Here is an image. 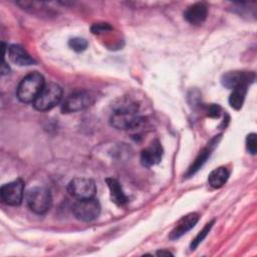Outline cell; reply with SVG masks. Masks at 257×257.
Segmentation results:
<instances>
[{
    "instance_id": "6da1fadb",
    "label": "cell",
    "mask_w": 257,
    "mask_h": 257,
    "mask_svg": "<svg viewBox=\"0 0 257 257\" xmlns=\"http://www.w3.org/2000/svg\"><path fill=\"white\" fill-rule=\"evenodd\" d=\"M139 105L130 98H119L113 105L109 117L110 124L123 131L140 130L146 122V118L138 114Z\"/></svg>"
},
{
    "instance_id": "7a4b0ae2",
    "label": "cell",
    "mask_w": 257,
    "mask_h": 257,
    "mask_svg": "<svg viewBox=\"0 0 257 257\" xmlns=\"http://www.w3.org/2000/svg\"><path fill=\"white\" fill-rule=\"evenodd\" d=\"M45 85L44 77L41 73L33 71L21 79L17 86V97L21 102L33 103L43 86Z\"/></svg>"
},
{
    "instance_id": "3957f363",
    "label": "cell",
    "mask_w": 257,
    "mask_h": 257,
    "mask_svg": "<svg viewBox=\"0 0 257 257\" xmlns=\"http://www.w3.org/2000/svg\"><path fill=\"white\" fill-rule=\"evenodd\" d=\"M25 201L28 208L35 214H45L52 205V196L45 187H34L25 194Z\"/></svg>"
},
{
    "instance_id": "277c9868",
    "label": "cell",
    "mask_w": 257,
    "mask_h": 257,
    "mask_svg": "<svg viewBox=\"0 0 257 257\" xmlns=\"http://www.w3.org/2000/svg\"><path fill=\"white\" fill-rule=\"evenodd\" d=\"M62 99V89L54 82L45 83L35 100L33 101V106L39 111L50 110L56 106Z\"/></svg>"
},
{
    "instance_id": "5b68a950",
    "label": "cell",
    "mask_w": 257,
    "mask_h": 257,
    "mask_svg": "<svg viewBox=\"0 0 257 257\" xmlns=\"http://www.w3.org/2000/svg\"><path fill=\"white\" fill-rule=\"evenodd\" d=\"M94 102V95L86 90H78L69 94L61 105L63 113L81 111L89 107Z\"/></svg>"
},
{
    "instance_id": "8992f818",
    "label": "cell",
    "mask_w": 257,
    "mask_h": 257,
    "mask_svg": "<svg viewBox=\"0 0 257 257\" xmlns=\"http://www.w3.org/2000/svg\"><path fill=\"white\" fill-rule=\"evenodd\" d=\"M100 209L99 202L93 197L89 199L76 200L72 206V213L79 221L91 222L99 216Z\"/></svg>"
},
{
    "instance_id": "52a82bcc",
    "label": "cell",
    "mask_w": 257,
    "mask_h": 257,
    "mask_svg": "<svg viewBox=\"0 0 257 257\" xmlns=\"http://www.w3.org/2000/svg\"><path fill=\"white\" fill-rule=\"evenodd\" d=\"M67 192L75 200L93 198L96 193L95 183L88 178H74L67 185Z\"/></svg>"
},
{
    "instance_id": "ba28073f",
    "label": "cell",
    "mask_w": 257,
    "mask_h": 257,
    "mask_svg": "<svg viewBox=\"0 0 257 257\" xmlns=\"http://www.w3.org/2000/svg\"><path fill=\"white\" fill-rule=\"evenodd\" d=\"M24 187L25 183L21 178L4 184L0 189L2 201L9 206L20 205L24 198Z\"/></svg>"
},
{
    "instance_id": "9c48e42d",
    "label": "cell",
    "mask_w": 257,
    "mask_h": 257,
    "mask_svg": "<svg viewBox=\"0 0 257 257\" xmlns=\"http://www.w3.org/2000/svg\"><path fill=\"white\" fill-rule=\"evenodd\" d=\"M255 78L253 72L247 71H229L222 75V84L229 89H235L240 86H248Z\"/></svg>"
},
{
    "instance_id": "30bf717a",
    "label": "cell",
    "mask_w": 257,
    "mask_h": 257,
    "mask_svg": "<svg viewBox=\"0 0 257 257\" xmlns=\"http://www.w3.org/2000/svg\"><path fill=\"white\" fill-rule=\"evenodd\" d=\"M163 157V148L158 140H154L151 145L142 151L141 163L144 167L150 168L159 164Z\"/></svg>"
},
{
    "instance_id": "8fae6325",
    "label": "cell",
    "mask_w": 257,
    "mask_h": 257,
    "mask_svg": "<svg viewBox=\"0 0 257 257\" xmlns=\"http://www.w3.org/2000/svg\"><path fill=\"white\" fill-rule=\"evenodd\" d=\"M199 220V214L196 212L189 213L185 216H183L175 225L173 230L170 233V239L171 240H177L180 237H182L184 234H186L188 231H190L194 226L197 224Z\"/></svg>"
},
{
    "instance_id": "7c38bea8",
    "label": "cell",
    "mask_w": 257,
    "mask_h": 257,
    "mask_svg": "<svg viewBox=\"0 0 257 257\" xmlns=\"http://www.w3.org/2000/svg\"><path fill=\"white\" fill-rule=\"evenodd\" d=\"M208 15V6L204 2H197L189 6L184 12V18L193 25H201Z\"/></svg>"
},
{
    "instance_id": "4fadbf2b",
    "label": "cell",
    "mask_w": 257,
    "mask_h": 257,
    "mask_svg": "<svg viewBox=\"0 0 257 257\" xmlns=\"http://www.w3.org/2000/svg\"><path fill=\"white\" fill-rule=\"evenodd\" d=\"M9 59L18 66H29L35 64V60L27 51L18 44H11L7 47Z\"/></svg>"
},
{
    "instance_id": "5bb4252c",
    "label": "cell",
    "mask_w": 257,
    "mask_h": 257,
    "mask_svg": "<svg viewBox=\"0 0 257 257\" xmlns=\"http://www.w3.org/2000/svg\"><path fill=\"white\" fill-rule=\"evenodd\" d=\"M217 145V138L213 139L211 141L210 144H208L207 147H205L197 156V158L195 159V161L193 162V164L189 167L188 172L186 174L187 177H191L193 176L197 171H199L201 169V167L206 163L207 159L210 157L211 152L214 150V147Z\"/></svg>"
},
{
    "instance_id": "9a60e30c",
    "label": "cell",
    "mask_w": 257,
    "mask_h": 257,
    "mask_svg": "<svg viewBox=\"0 0 257 257\" xmlns=\"http://www.w3.org/2000/svg\"><path fill=\"white\" fill-rule=\"evenodd\" d=\"M105 182L109 190V196H110L111 202H113L117 206L124 205L128 201V199L125 196L119 182L114 178H107Z\"/></svg>"
},
{
    "instance_id": "2e32d148",
    "label": "cell",
    "mask_w": 257,
    "mask_h": 257,
    "mask_svg": "<svg viewBox=\"0 0 257 257\" xmlns=\"http://www.w3.org/2000/svg\"><path fill=\"white\" fill-rule=\"evenodd\" d=\"M229 176L230 173L226 167H218L209 174L208 183L212 188L219 189L226 184Z\"/></svg>"
},
{
    "instance_id": "e0dca14e",
    "label": "cell",
    "mask_w": 257,
    "mask_h": 257,
    "mask_svg": "<svg viewBox=\"0 0 257 257\" xmlns=\"http://www.w3.org/2000/svg\"><path fill=\"white\" fill-rule=\"evenodd\" d=\"M247 87L248 86H240L235 89H232L233 91L229 96V104L232 108L238 110L242 107L245 100Z\"/></svg>"
},
{
    "instance_id": "ac0fdd59",
    "label": "cell",
    "mask_w": 257,
    "mask_h": 257,
    "mask_svg": "<svg viewBox=\"0 0 257 257\" xmlns=\"http://www.w3.org/2000/svg\"><path fill=\"white\" fill-rule=\"evenodd\" d=\"M214 223H215V220H212V221L208 222V223L204 226V228L198 233V235L192 240L191 245H190L191 250H195V249L200 245V243L207 237V235H208V233L210 232V230L212 229Z\"/></svg>"
},
{
    "instance_id": "d6986e66",
    "label": "cell",
    "mask_w": 257,
    "mask_h": 257,
    "mask_svg": "<svg viewBox=\"0 0 257 257\" xmlns=\"http://www.w3.org/2000/svg\"><path fill=\"white\" fill-rule=\"evenodd\" d=\"M68 45L72 50H74L76 52H81L87 48L88 43L84 38L73 37L68 41Z\"/></svg>"
},
{
    "instance_id": "ffe728a7",
    "label": "cell",
    "mask_w": 257,
    "mask_h": 257,
    "mask_svg": "<svg viewBox=\"0 0 257 257\" xmlns=\"http://www.w3.org/2000/svg\"><path fill=\"white\" fill-rule=\"evenodd\" d=\"M246 149L250 154H252V155L256 154L257 142H256V134L255 133H251L246 137Z\"/></svg>"
},
{
    "instance_id": "44dd1931",
    "label": "cell",
    "mask_w": 257,
    "mask_h": 257,
    "mask_svg": "<svg viewBox=\"0 0 257 257\" xmlns=\"http://www.w3.org/2000/svg\"><path fill=\"white\" fill-rule=\"evenodd\" d=\"M91 32L93 34H100L103 32H106L108 30H111V26L108 23H95L91 26Z\"/></svg>"
},
{
    "instance_id": "7402d4cb",
    "label": "cell",
    "mask_w": 257,
    "mask_h": 257,
    "mask_svg": "<svg viewBox=\"0 0 257 257\" xmlns=\"http://www.w3.org/2000/svg\"><path fill=\"white\" fill-rule=\"evenodd\" d=\"M222 112V107L219 104H211L207 107V114L210 117H219Z\"/></svg>"
},
{
    "instance_id": "603a6c76",
    "label": "cell",
    "mask_w": 257,
    "mask_h": 257,
    "mask_svg": "<svg viewBox=\"0 0 257 257\" xmlns=\"http://www.w3.org/2000/svg\"><path fill=\"white\" fill-rule=\"evenodd\" d=\"M9 71H10V68H9L8 64L6 63V61H5V58H3V62H2V65H1V74L5 75V74L9 73Z\"/></svg>"
},
{
    "instance_id": "cb8c5ba5",
    "label": "cell",
    "mask_w": 257,
    "mask_h": 257,
    "mask_svg": "<svg viewBox=\"0 0 257 257\" xmlns=\"http://www.w3.org/2000/svg\"><path fill=\"white\" fill-rule=\"evenodd\" d=\"M156 254L159 255V256H160V255H161V256H162V255H173V253H171L170 251H165V250H160V251H158Z\"/></svg>"
}]
</instances>
